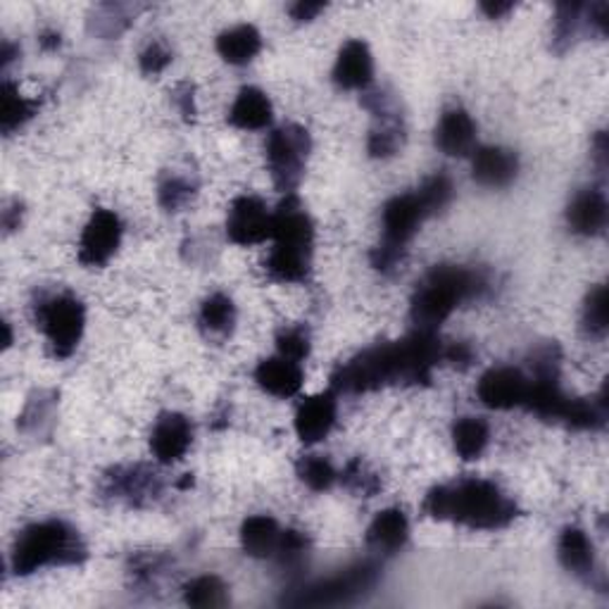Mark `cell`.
<instances>
[{"label":"cell","mask_w":609,"mask_h":609,"mask_svg":"<svg viewBox=\"0 0 609 609\" xmlns=\"http://www.w3.org/2000/svg\"><path fill=\"white\" fill-rule=\"evenodd\" d=\"M284 529L270 515L248 517L241 526V546L245 555L255 559H270L278 550V540H282Z\"/></svg>","instance_id":"25"},{"label":"cell","mask_w":609,"mask_h":609,"mask_svg":"<svg viewBox=\"0 0 609 609\" xmlns=\"http://www.w3.org/2000/svg\"><path fill=\"white\" fill-rule=\"evenodd\" d=\"M422 509L426 517L467 526L471 531H500L519 517L517 503L498 484L476 476L432 488Z\"/></svg>","instance_id":"3"},{"label":"cell","mask_w":609,"mask_h":609,"mask_svg":"<svg viewBox=\"0 0 609 609\" xmlns=\"http://www.w3.org/2000/svg\"><path fill=\"white\" fill-rule=\"evenodd\" d=\"M172 64V51L162 41L148 43L139 55V68L148 77H158Z\"/></svg>","instance_id":"39"},{"label":"cell","mask_w":609,"mask_h":609,"mask_svg":"<svg viewBox=\"0 0 609 609\" xmlns=\"http://www.w3.org/2000/svg\"><path fill=\"white\" fill-rule=\"evenodd\" d=\"M378 576H382L378 567L372 562V559H365V562L341 569L338 574L328 576V579L298 588L295 590V596L284 598V605H293V607L351 605L367 596V592L378 583Z\"/></svg>","instance_id":"8"},{"label":"cell","mask_w":609,"mask_h":609,"mask_svg":"<svg viewBox=\"0 0 609 609\" xmlns=\"http://www.w3.org/2000/svg\"><path fill=\"white\" fill-rule=\"evenodd\" d=\"M236 305L226 293H212L210 298L203 301L201 312H197V328L207 338H226L232 336L236 326Z\"/></svg>","instance_id":"28"},{"label":"cell","mask_w":609,"mask_h":609,"mask_svg":"<svg viewBox=\"0 0 609 609\" xmlns=\"http://www.w3.org/2000/svg\"><path fill=\"white\" fill-rule=\"evenodd\" d=\"M274 120V108L270 95L257 87H243L236 95V101L229 110V124L243 131H260L267 129Z\"/></svg>","instance_id":"24"},{"label":"cell","mask_w":609,"mask_h":609,"mask_svg":"<svg viewBox=\"0 0 609 609\" xmlns=\"http://www.w3.org/2000/svg\"><path fill=\"white\" fill-rule=\"evenodd\" d=\"M529 384L531 378L517 367H493L479 378L476 395L490 409H515L524 407Z\"/></svg>","instance_id":"14"},{"label":"cell","mask_w":609,"mask_h":609,"mask_svg":"<svg viewBox=\"0 0 609 609\" xmlns=\"http://www.w3.org/2000/svg\"><path fill=\"white\" fill-rule=\"evenodd\" d=\"M334 84L343 91H367L374 81V58L362 39H351L341 45L334 72Z\"/></svg>","instance_id":"17"},{"label":"cell","mask_w":609,"mask_h":609,"mask_svg":"<svg viewBox=\"0 0 609 609\" xmlns=\"http://www.w3.org/2000/svg\"><path fill=\"white\" fill-rule=\"evenodd\" d=\"M607 286L600 284L586 295L583 312H581V324L583 332L592 338H605L609 328V305H607Z\"/></svg>","instance_id":"35"},{"label":"cell","mask_w":609,"mask_h":609,"mask_svg":"<svg viewBox=\"0 0 609 609\" xmlns=\"http://www.w3.org/2000/svg\"><path fill=\"white\" fill-rule=\"evenodd\" d=\"M338 479L345 488L355 493L357 498H374L376 493L382 490V476H378L362 457L351 459V463L345 465V469L338 474Z\"/></svg>","instance_id":"33"},{"label":"cell","mask_w":609,"mask_h":609,"mask_svg":"<svg viewBox=\"0 0 609 609\" xmlns=\"http://www.w3.org/2000/svg\"><path fill=\"white\" fill-rule=\"evenodd\" d=\"M324 8H326V3H312V0H298V3H293L288 8V12H291V18L295 22H312V20L317 18L319 12H324Z\"/></svg>","instance_id":"43"},{"label":"cell","mask_w":609,"mask_h":609,"mask_svg":"<svg viewBox=\"0 0 609 609\" xmlns=\"http://www.w3.org/2000/svg\"><path fill=\"white\" fill-rule=\"evenodd\" d=\"M512 10H515V3H481V12H486L490 20H500L503 14Z\"/></svg>","instance_id":"46"},{"label":"cell","mask_w":609,"mask_h":609,"mask_svg":"<svg viewBox=\"0 0 609 609\" xmlns=\"http://www.w3.org/2000/svg\"><path fill=\"white\" fill-rule=\"evenodd\" d=\"M338 417V400H336V390H324L317 395H309L295 413V434L305 443V446H312V443L324 440L328 434H332L334 424Z\"/></svg>","instance_id":"15"},{"label":"cell","mask_w":609,"mask_h":609,"mask_svg":"<svg viewBox=\"0 0 609 609\" xmlns=\"http://www.w3.org/2000/svg\"><path fill=\"white\" fill-rule=\"evenodd\" d=\"M131 24V18L126 14V8L122 6H101L95 8L89 20V31L103 39L120 37L122 31Z\"/></svg>","instance_id":"36"},{"label":"cell","mask_w":609,"mask_h":609,"mask_svg":"<svg viewBox=\"0 0 609 609\" xmlns=\"http://www.w3.org/2000/svg\"><path fill=\"white\" fill-rule=\"evenodd\" d=\"M172 101H174L181 118H184V122H195V89H193V84H189V81H181V84H176V89L172 93Z\"/></svg>","instance_id":"41"},{"label":"cell","mask_w":609,"mask_h":609,"mask_svg":"<svg viewBox=\"0 0 609 609\" xmlns=\"http://www.w3.org/2000/svg\"><path fill=\"white\" fill-rule=\"evenodd\" d=\"M443 353L446 343L438 334L415 328L400 341L372 345L343 362L332 374V390L359 395L386 386H426L443 362Z\"/></svg>","instance_id":"1"},{"label":"cell","mask_w":609,"mask_h":609,"mask_svg":"<svg viewBox=\"0 0 609 609\" xmlns=\"http://www.w3.org/2000/svg\"><path fill=\"white\" fill-rule=\"evenodd\" d=\"M14 60V45L10 41L3 43V68H8V64Z\"/></svg>","instance_id":"48"},{"label":"cell","mask_w":609,"mask_h":609,"mask_svg":"<svg viewBox=\"0 0 609 609\" xmlns=\"http://www.w3.org/2000/svg\"><path fill=\"white\" fill-rule=\"evenodd\" d=\"M607 151H609L607 134H605V131H598L596 139H592V158H596V162L600 164L602 170L607 168Z\"/></svg>","instance_id":"45"},{"label":"cell","mask_w":609,"mask_h":609,"mask_svg":"<svg viewBox=\"0 0 609 609\" xmlns=\"http://www.w3.org/2000/svg\"><path fill=\"white\" fill-rule=\"evenodd\" d=\"M197 193V181L191 174L164 172L158 181V203L164 212L184 210Z\"/></svg>","instance_id":"31"},{"label":"cell","mask_w":609,"mask_h":609,"mask_svg":"<svg viewBox=\"0 0 609 609\" xmlns=\"http://www.w3.org/2000/svg\"><path fill=\"white\" fill-rule=\"evenodd\" d=\"M255 384L274 395V398H293V395H298L305 382V372L298 365V362H291L282 355L276 357H267L262 359L260 365L255 367Z\"/></svg>","instance_id":"22"},{"label":"cell","mask_w":609,"mask_h":609,"mask_svg":"<svg viewBox=\"0 0 609 609\" xmlns=\"http://www.w3.org/2000/svg\"><path fill=\"white\" fill-rule=\"evenodd\" d=\"M274 232V212L265 205L262 197L253 193H243L234 197L232 207L226 212V236L232 243L251 248L272 238Z\"/></svg>","instance_id":"12"},{"label":"cell","mask_w":609,"mask_h":609,"mask_svg":"<svg viewBox=\"0 0 609 609\" xmlns=\"http://www.w3.org/2000/svg\"><path fill=\"white\" fill-rule=\"evenodd\" d=\"M519 174V155L503 145H481L471 158V176L486 189H505Z\"/></svg>","instance_id":"18"},{"label":"cell","mask_w":609,"mask_h":609,"mask_svg":"<svg viewBox=\"0 0 609 609\" xmlns=\"http://www.w3.org/2000/svg\"><path fill=\"white\" fill-rule=\"evenodd\" d=\"M60 43H62V37L58 34V31H53V29L41 31L39 45L43 48V51H55V48H60Z\"/></svg>","instance_id":"47"},{"label":"cell","mask_w":609,"mask_h":609,"mask_svg":"<svg viewBox=\"0 0 609 609\" xmlns=\"http://www.w3.org/2000/svg\"><path fill=\"white\" fill-rule=\"evenodd\" d=\"M124 224L118 212L98 207L79 238V262L84 267H103L120 251Z\"/></svg>","instance_id":"13"},{"label":"cell","mask_w":609,"mask_h":609,"mask_svg":"<svg viewBox=\"0 0 609 609\" xmlns=\"http://www.w3.org/2000/svg\"><path fill=\"white\" fill-rule=\"evenodd\" d=\"M453 191V179L446 172H436L424 179L419 189L393 195L382 210V238L369 255L372 267L382 274L398 270L419 226L450 205Z\"/></svg>","instance_id":"2"},{"label":"cell","mask_w":609,"mask_h":609,"mask_svg":"<svg viewBox=\"0 0 609 609\" xmlns=\"http://www.w3.org/2000/svg\"><path fill=\"white\" fill-rule=\"evenodd\" d=\"M276 351L282 357L291 362H301L309 355V332L305 326H284L282 332L276 334Z\"/></svg>","instance_id":"38"},{"label":"cell","mask_w":609,"mask_h":609,"mask_svg":"<svg viewBox=\"0 0 609 609\" xmlns=\"http://www.w3.org/2000/svg\"><path fill=\"white\" fill-rule=\"evenodd\" d=\"M309 153L312 136L305 126L284 124L272 131L265 145V160L278 191L286 195L295 193L305 176Z\"/></svg>","instance_id":"9"},{"label":"cell","mask_w":609,"mask_h":609,"mask_svg":"<svg viewBox=\"0 0 609 609\" xmlns=\"http://www.w3.org/2000/svg\"><path fill=\"white\" fill-rule=\"evenodd\" d=\"M53 405H55V395L53 398H45V393H37L24 407V413L20 417L22 432H41V419L45 415H53Z\"/></svg>","instance_id":"40"},{"label":"cell","mask_w":609,"mask_h":609,"mask_svg":"<svg viewBox=\"0 0 609 609\" xmlns=\"http://www.w3.org/2000/svg\"><path fill=\"white\" fill-rule=\"evenodd\" d=\"M41 103L34 98H27L20 93L18 84L12 81H3L0 87V129L6 136H12L14 131H20L27 122H31L39 114Z\"/></svg>","instance_id":"27"},{"label":"cell","mask_w":609,"mask_h":609,"mask_svg":"<svg viewBox=\"0 0 609 609\" xmlns=\"http://www.w3.org/2000/svg\"><path fill=\"white\" fill-rule=\"evenodd\" d=\"M443 362H450V365L467 369L474 362V351L469 343H446V353H443Z\"/></svg>","instance_id":"42"},{"label":"cell","mask_w":609,"mask_h":609,"mask_svg":"<svg viewBox=\"0 0 609 609\" xmlns=\"http://www.w3.org/2000/svg\"><path fill=\"white\" fill-rule=\"evenodd\" d=\"M588 6L581 3H559L555 10L552 22V45L557 53H565L579 41L586 31H590L588 24Z\"/></svg>","instance_id":"29"},{"label":"cell","mask_w":609,"mask_h":609,"mask_svg":"<svg viewBox=\"0 0 609 609\" xmlns=\"http://www.w3.org/2000/svg\"><path fill=\"white\" fill-rule=\"evenodd\" d=\"M609 205L602 189L588 186L571 197L567 207V224L579 236H600L607 226Z\"/></svg>","instance_id":"20"},{"label":"cell","mask_w":609,"mask_h":609,"mask_svg":"<svg viewBox=\"0 0 609 609\" xmlns=\"http://www.w3.org/2000/svg\"><path fill=\"white\" fill-rule=\"evenodd\" d=\"M217 53L229 64H248L262 51V34L253 24H236L217 37Z\"/></svg>","instance_id":"26"},{"label":"cell","mask_w":609,"mask_h":609,"mask_svg":"<svg viewBox=\"0 0 609 609\" xmlns=\"http://www.w3.org/2000/svg\"><path fill=\"white\" fill-rule=\"evenodd\" d=\"M193 443V424L179 413H162L151 432V453L160 465H174Z\"/></svg>","instance_id":"16"},{"label":"cell","mask_w":609,"mask_h":609,"mask_svg":"<svg viewBox=\"0 0 609 609\" xmlns=\"http://www.w3.org/2000/svg\"><path fill=\"white\" fill-rule=\"evenodd\" d=\"M409 538V521L400 507H388L378 512L367 529V546L378 555H395L405 548Z\"/></svg>","instance_id":"23"},{"label":"cell","mask_w":609,"mask_h":609,"mask_svg":"<svg viewBox=\"0 0 609 609\" xmlns=\"http://www.w3.org/2000/svg\"><path fill=\"white\" fill-rule=\"evenodd\" d=\"M89 559V548L72 524L48 519L29 524L12 542L10 569L14 576H31L45 567H79Z\"/></svg>","instance_id":"6"},{"label":"cell","mask_w":609,"mask_h":609,"mask_svg":"<svg viewBox=\"0 0 609 609\" xmlns=\"http://www.w3.org/2000/svg\"><path fill=\"white\" fill-rule=\"evenodd\" d=\"M103 498L129 507H145L162 496V479L145 465H124L105 471L101 481Z\"/></svg>","instance_id":"11"},{"label":"cell","mask_w":609,"mask_h":609,"mask_svg":"<svg viewBox=\"0 0 609 609\" xmlns=\"http://www.w3.org/2000/svg\"><path fill=\"white\" fill-rule=\"evenodd\" d=\"M434 143L440 153L465 158L476 151V122L465 108H448L440 114L434 131Z\"/></svg>","instance_id":"19"},{"label":"cell","mask_w":609,"mask_h":609,"mask_svg":"<svg viewBox=\"0 0 609 609\" xmlns=\"http://www.w3.org/2000/svg\"><path fill=\"white\" fill-rule=\"evenodd\" d=\"M184 602L189 607L210 609V607H226L229 605V588L220 576H197L184 586Z\"/></svg>","instance_id":"32"},{"label":"cell","mask_w":609,"mask_h":609,"mask_svg":"<svg viewBox=\"0 0 609 609\" xmlns=\"http://www.w3.org/2000/svg\"><path fill=\"white\" fill-rule=\"evenodd\" d=\"M557 557L559 565H562L571 576L583 581V583H596L598 571V559H596V548H592V540L583 529H576V526H569V529L562 531L557 542Z\"/></svg>","instance_id":"21"},{"label":"cell","mask_w":609,"mask_h":609,"mask_svg":"<svg viewBox=\"0 0 609 609\" xmlns=\"http://www.w3.org/2000/svg\"><path fill=\"white\" fill-rule=\"evenodd\" d=\"M34 319L55 357L68 359L87 328V307L74 293H45L34 303Z\"/></svg>","instance_id":"7"},{"label":"cell","mask_w":609,"mask_h":609,"mask_svg":"<svg viewBox=\"0 0 609 609\" xmlns=\"http://www.w3.org/2000/svg\"><path fill=\"white\" fill-rule=\"evenodd\" d=\"M362 105H365L374 118L367 139L369 158L386 160L398 155L400 148L405 145V118L398 108V101H395V95L386 89L365 91V95H362Z\"/></svg>","instance_id":"10"},{"label":"cell","mask_w":609,"mask_h":609,"mask_svg":"<svg viewBox=\"0 0 609 609\" xmlns=\"http://www.w3.org/2000/svg\"><path fill=\"white\" fill-rule=\"evenodd\" d=\"M490 440V426L481 417H463L453 424V448L455 453L471 463V459H479Z\"/></svg>","instance_id":"30"},{"label":"cell","mask_w":609,"mask_h":609,"mask_svg":"<svg viewBox=\"0 0 609 609\" xmlns=\"http://www.w3.org/2000/svg\"><path fill=\"white\" fill-rule=\"evenodd\" d=\"M20 222H22V205L14 201L12 205H8L3 210V226H6V232H14V229H20Z\"/></svg>","instance_id":"44"},{"label":"cell","mask_w":609,"mask_h":609,"mask_svg":"<svg viewBox=\"0 0 609 609\" xmlns=\"http://www.w3.org/2000/svg\"><path fill=\"white\" fill-rule=\"evenodd\" d=\"M295 471H298V479L315 493L334 488V484L338 481V471L322 455H303L298 465H295Z\"/></svg>","instance_id":"34"},{"label":"cell","mask_w":609,"mask_h":609,"mask_svg":"<svg viewBox=\"0 0 609 609\" xmlns=\"http://www.w3.org/2000/svg\"><path fill=\"white\" fill-rule=\"evenodd\" d=\"M307 550H309L307 536L298 529H286L282 534V540H278V550L274 559H278V565L286 569H298L305 562Z\"/></svg>","instance_id":"37"},{"label":"cell","mask_w":609,"mask_h":609,"mask_svg":"<svg viewBox=\"0 0 609 609\" xmlns=\"http://www.w3.org/2000/svg\"><path fill=\"white\" fill-rule=\"evenodd\" d=\"M274 248L265 260V274L274 284H305L312 274L315 222L301 197L288 193L274 210Z\"/></svg>","instance_id":"5"},{"label":"cell","mask_w":609,"mask_h":609,"mask_svg":"<svg viewBox=\"0 0 609 609\" xmlns=\"http://www.w3.org/2000/svg\"><path fill=\"white\" fill-rule=\"evenodd\" d=\"M493 284L486 272L465 265H436L424 274L409 303L417 332L438 334L453 312L469 301H484Z\"/></svg>","instance_id":"4"}]
</instances>
